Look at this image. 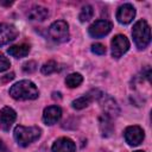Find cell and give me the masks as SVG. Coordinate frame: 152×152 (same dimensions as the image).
<instances>
[{
	"instance_id": "6da1fadb",
	"label": "cell",
	"mask_w": 152,
	"mask_h": 152,
	"mask_svg": "<svg viewBox=\"0 0 152 152\" xmlns=\"http://www.w3.org/2000/svg\"><path fill=\"white\" fill-rule=\"evenodd\" d=\"M10 95L14 100H34L39 96V91L33 82L23 80L10 88Z\"/></svg>"
},
{
	"instance_id": "7a4b0ae2",
	"label": "cell",
	"mask_w": 152,
	"mask_h": 152,
	"mask_svg": "<svg viewBox=\"0 0 152 152\" xmlns=\"http://www.w3.org/2000/svg\"><path fill=\"white\" fill-rule=\"evenodd\" d=\"M42 129L37 126H30V127H25L21 125H18L14 128L13 135L15 141L18 142L19 146H28L30 144H32L33 141H36L39 137H40Z\"/></svg>"
},
{
	"instance_id": "3957f363",
	"label": "cell",
	"mask_w": 152,
	"mask_h": 152,
	"mask_svg": "<svg viewBox=\"0 0 152 152\" xmlns=\"http://www.w3.org/2000/svg\"><path fill=\"white\" fill-rule=\"evenodd\" d=\"M133 40L138 49H145L151 42V28L146 20H138L132 28Z\"/></svg>"
},
{
	"instance_id": "277c9868",
	"label": "cell",
	"mask_w": 152,
	"mask_h": 152,
	"mask_svg": "<svg viewBox=\"0 0 152 152\" xmlns=\"http://www.w3.org/2000/svg\"><path fill=\"white\" fill-rule=\"evenodd\" d=\"M49 37L56 43H64L69 39V25L64 20H57L49 27Z\"/></svg>"
},
{
	"instance_id": "5b68a950",
	"label": "cell",
	"mask_w": 152,
	"mask_h": 152,
	"mask_svg": "<svg viewBox=\"0 0 152 152\" xmlns=\"http://www.w3.org/2000/svg\"><path fill=\"white\" fill-rule=\"evenodd\" d=\"M112 23L108 21V20H103V19H100V20H96L94 21L89 28H88V33L90 37L93 38H101V37H104L107 36L110 31H112Z\"/></svg>"
},
{
	"instance_id": "8992f818",
	"label": "cell",
	"mask_w": 152,
	"mask_h": 152,
	"mask_svg": "<svg viewBox=\"0 0 152 152\" xmlns=\"http://www.w3.org/2000/svg\"><path fill=\"white\" fill-rule=\"evenodd\" d=\"M112 56L114 58H120L129 49V42L124 34H116L112 39Z\"/></svg>"
},
{
	"instance_id": "52a82bcc",
	"label": "cell",
	"mask_w": 152,
	"mask_h": 152,
	"mask_svg": "<svg viewBox=\"0 0 152 152\" xmlns=\"http://www.w3.org/2000/svg\"><path fill=\"white\" fill-rule=\"evenodd\" d=\"M125 140L128 145L131 146H137L139 145L142 140H144V137H145V133L142 131L141 127L139 126H128L126 129H125Z\"/></svg>"
},
{
	"instance_id": "ba28073f",
	"label": "cell",
	"mask_w": 152,
	"mask_h": 152,
	"mask_svg": "<svg viewBox=\"0 0 152 152\" xmlns=\"http://www.w3.org/2000/svg\"><path fill=\"white\" fill-rule=\"evenodd\" d=\"M100 99H101L100 103H101V108L103 109V114H106L110 119L119 115L120 109H119V106L116 104V101L113 97H110L109 95L102 94Z\"/></svg>"
},
{
	"instance_id": "9c48e42d",
	"label": "cell",
	"mask_w": 152,
	"mask_h": 152,
	"mask_svg": "<svg viewBox=\"0 0 152 152\" xmlns=\"http://www.w3.org/2000/svg\"><path fill=\"white\" fill-rule=\"evenodd\" d=\"M135 17V8L131 4H124L118 8L116 12V19L120 24L127 25L129 24Z\"/></svg>"
},
{
	"instance_id": "30bf717a",
	"label": "cell",
	"mask_w": 152,
	"mask_h": 152,
	"mask_svg": "<svg viewBox=\"0 0 152 152\" xmlns=\"http://www.w3.org/2000/svg\"><path fill=\"white\" fill-rule=\"evenodd\" d=\"M17 119V113L11 107H4L0 110V128L5 132L10 131Z\"/></svg>"
},
{
	"instance_id": "8fae6325",
	"label": "cell",
	"mask_w": 152,
	"mask_h": 152,
	"mask_svg": "<svg viewBox=\"0 0 152 152\" xmlns=\"http://www.w3.org/2000/svg\"><path fill=\"white\" fill-rule=\"evenodd\" d=\"M18 37V30L11 24H0V46L14 40Z\"/></svg>"
},
{
	"instance_id": "7c38bea8",
	"label": "cell",
	"mask_w": 152,
	"mask_h": 152,
	"mask_svg": "<svg viewBox=\"0 0 152 152\" xmlns=\"http://www.w3.org/2000/svg\"><path fill=\"white\" fill-rule=\"evenodd\" d=\"M99 93H100L99 90H90V91L87 93L86 95H83V96H81V97H78V99H76V100H74V101L71 102L72 108H75V109H83V108H86V107L89 106L94 100L101 97L102 93H101V94H99Z\"/></svg>"
},
{
	"instance_id": "4fadbf2b",
	"label": "cell",
	"mask_w": 152,
	"mask_h": 152,
	"mask_svg": "<svg viewBox=\"0 0 152 152\" xmlns=\"http://www.w3.org/2000/svg\"><path fill=\"white\" fill-rule=\"evenodd\" d=\"M62 116V109L58 106H49L43 112V121L46 125H55Z\"/></svg>"
},
{
	"instance_id": "5bb4252c",
	"label": "cell",
	"mask_w": 152,
	"mask_h": 152,
	"mask_svg": "<svg viewBox=\"0 0 152 152\" xmlns=\"http://www.w3.org/2000/svg\"><path fill=\"white\" fill-rule=\"evenodd\" d=\"M51 150L52 152H75L76 145L70 138L63 137V138H58L53 142Z\"/></svg>"
},
{
	"instance_id": "9a60e30c",
	"label": "cell",
	"mask_w": 152,
	"mask_h": 152,
	"mask_svg": "<svg viewBox=\"0 0 152 152\" xmlns=\"http://www.w3.org/2000/svg\"><path fill=\"white\" fill-rule=\"evenodd\" d=\"M48 15H49V10L46 7L39 6V5L32 6L26 13L27 19L33 20V21H43L48 18Z\"/></svg>"
},
{
	"instance_id": "2e32d148",
	"label": "cell",
	"mask_w": 152,
	"mask_h": 152,
	"mask_svg": "<svg viewBox=\"0 0 152 152\" xmlns=\"http://www.w3.org/2000/svg\"><path fill=\"white\" fill-rule=\"evenodd\" d=\"M7 52L15 58H23L26 57L30 52V45L28 44H19V45H12L8 48Z\"/></svg>"
},
{
	"instance_id": "e0dca14e",
	"label": "cell",
	"mask_w": 152,
	"mask_h": 152,
	"mask_svg": "<svg viewBox=\"0 0 152 152\" xmlns=\"http://www.w3.org/2000/svg\"><path fill=\"white\" fill-rule=\"evenodd\" d=\"M99 126H100V131L101 134L103 137H109L113 133V124H112V119L109 116H107L106 114H102L99 118Z\"/></svg>"
},
{
	"instance_id": "ac0fdd59",
	"label": "cell",
	"mask_w": 152,
	"mask_h": 152,
	"mask_svg": "<svg viewBox=\"0 0 152 152\" xmlns=\"http://www.w3.org/2000/svg\"><path fill=\"white\" fill-rule=\"evenodd\" d=\"M83 81V77L81 74L78 72H72L70 75H68L65 77V84L69 87V88H76L78 87Z\"/></svg>"
},
{
	"instance_id": "d6986e66",
	"label": "cell",
	"mask_w": 152,
	"mask_h": 152,
	"mask_svg": "<svg viewBox=\"0 0 152 152\" xmlns=\"http://www.w3.org/2000/svg\"><path fill=\"white\" fill-rule=\"evenodd\" d=\"M93 15H94V10H93V7H91L90 5H86V6H83L82 10H81V12H80V14H78V19H80L81 23H86V21L90 20V19L93 18Z\"/></svg>"
},
{
	"instance_id": "ffe728a7",
	"label": "cell",
	"mask_w": 152,
	"mask_h": 152,
	"mask_svg": "<svg viewBox=\"0 0 152 152\" xmlns=\"http://www.w3.org/2000/svg\"><path fill=\"white\" fill-rule=\"evenodd\" d=\"M56 70H57V63L55 61H48L46 63L43 64V66L40 69L42 74H44V75H50V74L55 72Z\"/></svg>"
},
{
	"instance_id": "44dd1931",
	"label": "cell",
	"mask_w": 152,
	"mask_h": 152,
	"mask_svg": "<svg viewBox=\"0 0 152 152\" xmlns=\"http://www.w3.org/2000/svg\"><path fill=\"white\" fill-rule=\"evenodd\" d=\"M10 66H11V62H10V59H8L4 53H0V72L6 71Z\"/></svg>"
},
{
	"instance_id": "7402d4cb",
	"label": "cell",
	"mask_w": 152,
	"mask_h": 152,
	"mask_svg": "<svg viewBox=\"0 0 152 152\" xmlns=\"http://www.w3.org/2000/svg\"><path fill=\"white\" fill-rule=\"evenodd\" d=\"M36 69H37V63L34 61H28V62L24 63V65H23V71L26 74H31Z\"/></svg>"
},
{
	"instance_id": "603a6c76",
	"label": "cell",
	"mask_w": 152,
	"mask_h": 152,
	"mask_svg": "<svg viewBox=\"0 0 152 152\" xmlns=\"http://www.w3.org/2000/svg\"><path fill=\"white\" fill-rule=\"evenodd\" d=\"M91 51L95 55H104L106 53V48L101 43H95V44L91 45Z\"/></svg>"
},
{
	"instance_id": "cb8c5ba5",
	"label": "cell",
	"mask_w": 152,
	"mask_h": 152,
	"mask_svg": "<svg viewBox=\"0 0 152 152\" xmlns=\"http://www.w3.org/2000/svg\"><path fill=\"white\" fill-rule=\"evenodd\" d=\"M0 152H10L8 148H7V146L5 145V142L2 140H0Z\"/></svg>"
},
{
	"instance_id": "d4e9b609",
	"label": "cell",
	"mask_w": 152,
	"mask_h": 152,
	"mask_svg": "<svg viewBox=\"0 0 152 152\" xmlns=\"http://www.w3.org/2000/svg\"><path fill=\"white\" fill-rule=\"evenodd\" d=\"M134 152H144V151H134Z\"/></svg>"
}]
</instances>
